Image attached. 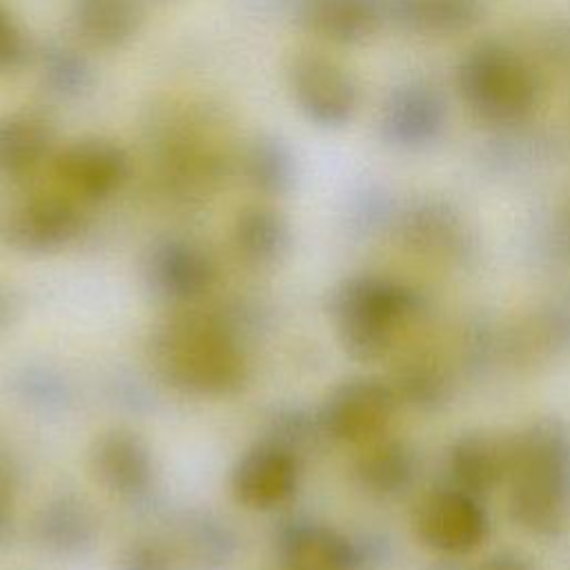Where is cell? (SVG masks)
<instances>
[{
  "label": "cell",
  "mask_w": 570,
  "mask_h": 570,
  "mask_svg": "<svg viewBox=\"0 0 570 570\" xmlns=\"http://www.w3.org/2000/svg\"><path fill=\"white\" fill-rule=\"evenodd\" d=\"M292 171V156L285 142H281L278 138L261 136L247 149L245 174L256 189L265 194H281L289 187Z\"/></svg>",
  "instance_id": "19"
},
{
  "label": "cell",
  "mask_w": 570,
  "mask_h": 570,
  "mask_svg": "<svg viewBox=\"0 0 570 570\" xmlns=\"http://www.w3.org/2000/svg\"><path fill=\"white\" fill-rule=\"evenodd\" d=\"M53 169L58 180L76 196L105 198L127 178L129 158L118 142L87 136L62 147Z\"/></svg>",
  "instance_id": "8"
},
{
  "label": "cell",
  "mask_w": 570,
  "mask_h": 570,
  "mask_svg": "<svg viewBox=\"0 0 570 570\" xmlns=\"http://www.w3.org/2000/svg\"><path fill=\"white\" fill-rule=\"evenodd\" d=\"M53 147L51 125L33 111L0 116V174L18 178L38 169Z\"/></svg>",
  "instance_id": "11"
},
{
  "label": "cell",
  "mask_w": 570,
  "mask_h": 570,
  "mask_svg": "<svg viewBox=\"0 0 570 570\" xmlns=\"http://www.w3.org/2000/svg\"><path fill=\"white\" fill-rule=\"evenodd\" d=\"M122 570H169V563L158 548L138 546L122 561Z\"/></svg>",
  "instance_id": "24"
},
{
  "label": "cell",
  "mask_w": 570,
  "mask_h": 570,
  "mask_svg": "<svg viewBox=\"0 0 570 570\" xmlns=\"http://www.w3.org/2000/svg\"><path fill=\"white\" fill-rule=\"evenodd\" d=\"M85 76H87V67L78 58H73L69 51L56 53L53 62L49 65V78L58 89L82 87Z\"/></svg>",
  "instance_id": "23"
},
{
  "label": "cell",
  "mask_w": 570,
  "mask_h": 570,
  "mask_svg": "<svg viewBox=\"0 0 570 570\" xmlns=\"http://www.w3.org/2000/svg\"><path fill=\"white\" fill-rule=\"evenodd\" d=\"M414 20H425L428 27H461L474 16V0H412Z\"/></svg>",
  "instance_id": "21"
},
{
  "label": "cell",
  "mask_w": 570,
  "mask_h": 570,
  "mask_svg": "<svg viewBox=\"0 0 570 570\" xmlns=\"http://www.w3.org/2000/svg\"><path fill=\"white\" fill-rule=\"evenodd\" d=\"M96 468L107 485L118 492H136L149 479V456L138 439L129 434H109L96 450Z\"/></svg>",
  "instance_id": "17"
},
{
  "label": "cell",
  "mask_w": 570,
  "mask_h": 570,
  "mask_svg": "<svg viewBox=\"0 0 570 570\" xmlns=\"http://www.w3.org/2000/svg\"><path fill=\"white\" fill-rule=\"evenodd\" d=\"M287 78L296 107L314 125L341 127L358 107L356 82L332 58L312 51L298 53Z\"/></svg>",
  "instance_id": "5"
},
{
  "label": "cell",
  "mask_w": 570,
  "mask_h": 570,
  "mask_svg": "<svg viewBox=\"0 0 570 570\" xmlns=\"http://www.w3.org/2000/svg\"><path fill=\"white\" fill-rule=\"evenodd\" d=\"M488 514L474 494L452 488L430 492L416 510V532L443 554H468L488 537Z\"/></svg>",
  "instance_id": "6"
},
{
  "label": "cell",
  "mask_w": 570,
  "mask_h": 570,
  "mask_svg": "<svg viewBox=\"0 0 570 570\" xmlns=\"http://www.w3.org/2000/svg\"><path fill=\"white\" fill-rule=\"evenodd\" d=\"M163 354L169 374L196 390H223L240 374L236 347L214 325L183 323L171 327Z\"/></svg>",
  "instance_id": "4"
},
{
  "label": "cell",
  "mask_w": 570,
  "mask_h": 570,
  "mask_svg": "<svg viewBox=\"0 0 570 570\" xmlns=\"http://www.w3.org/2000/svg\"><path fill=\"white\" fill-rule=\"evenodd\" d=\"M416 314L414 294L387 278L358 276L336 292L334 316L341 338L361 361L383 358Z\"/></svg>",
  "instance_id": "2"
},
{
  "label": "cell",
  "mask_w": 570,
  "mask_h": 570,
  "mask_svg": "<svg viewBox=\"0 0 570 570\" xmlns=\"http://www.w3.org/2000/svg\"><path fill=\"white\" fill-rule=\"evenodd\" d=\"M396 410V392L381 381H352L341 385L323 412L325 430L350 443L379 439Z\"/></svg>",
  "instance_id": "7"
},
{
  "label": "cell",
  "mask_w": 570,
  "mask_h": 570,
  "mask_svg": "<svg viewBox=\"0 0 570 570\" xmlns=\"http://www.w3.org/2000/svg\"><path fill=\"white\" fill-rule=\"evenodd\" d=\"M78 212L56 196H40L24 203L11 220V238L27 249H53L78 232Z\"/></svg>",
  "instance_id": "13"
},
{
  "label": "cell",
  "mask_w": 570,
  "mask_h": 570,
  "mask_svg": "<svg viewBox=\"0 0 570 570\" xmlns=\"http://www.w3.org/2000/svg\"><path fill=\"white\" fill-rule=\"evenodd\" d=\"M234 236L245 258L267 263L283 254L287 245V225L278 212L254 205L238 214Z\"/></svg>",
  "instance_id": "18"
},
{
  "label": "cell",
  "mask_w": 570,
  "mask_h": 570,
  "mask_svg": "<svg viewBox=\"0 0 570 570\" xmlns=\"http://www.w3.org/2000/svg\"><path fill=\"white\" fill-rule=\"evenodd\" d=\"M71 22L89 47L118 49L136 36L140 9L136 0H73Z\"/></svg>",
  "instance_id": "14"
},
{
  "label": "cell",
  "mask_w": 570,
  "mask_h": 570,
  "mask_svg": "<svg viewBox=\"0 0 570 570\" xmlns=\"http://www.w3.org/2000/svg\"><path fill=\"white\" fill-rule=\"evenodd\" d=\"M476 570H534L528 559L517 552H494Z\"/></svg>",
  "instance_id": "25"
},
{
  "label": "cell",
  "mask_w": 570,
  "mask_h": 570,
  "mask_svg": "<svg viewBox=\"0 0 570 570\" xmlns=\"http://www.w3.org/2000/svg\"><path fill=\"white\" fill-rule=\"evenodd\" d=\"M412 454L399 441H385L374 445L358 465V474L363 483L372 492L392 494L401 490L412 479Z\"/></svg>",
  "instance_id": "20"
},
{
  "label": "cell",
  "mask_w": 570,
  "mask_h": 570,
  "mask_svg": "<svg viewBox=\"0 0 570 570\" xmlns=\"http://www.w3.org/2000/svg\"><path fill=\"white\" fill-rule=\"evenodd\" d=\"M510 441L488 434H465L450 450V472L456 488L483 494L508 479Z\"/></svg>",
  "instance_id": "10"
},
{
  "label": "cell",
  "mask_w": 570,
  "mask_h": 570,
  "mask_svg": "<svg viewBox=\"0 0 570 570\" xmlns=\"http://www.w3.org/2000/svg\"><path fill=\"white\" fill-rule=\"evenodd\" d=\"M510 514L528 532L550 537L570 519V439L557 421H534L510 439Z\"/></svg>",
  "instance_id": "1"
},
{
  "label": "cell",
  "mask_w": 570,
  "mask_h": 570,
  "mask_svg": "<svg viewBox=\"0 0 570 570\" xmlns=\"http://www.w3.org/2000/svg\"><path fill=\"white\" fill-rule=\"evenodd\" d=\"M352 546L330 528L298 525L285 539L287 570H352Z\"/></svg>",
  "instance_id": "15"
},
{
  "label": "cell",
  "mask_w": 570,
  "mask_h": 570,
  "mask_svg": "<svg viewBox=\"0 0 570 570\" xmlns=\"http://www.w3.org/2000/svg\"><path fill=\"white\" fill-rule=\"evenodd\" d=\"M27 56H29L27 36L20 22L13 18V13L0 2V73L22 67Z\"/></svg>",
  "instance_id": "22"
},
{
  "label": "cell",
  "mask_w": 570,
  "mask_h": 570,
  "mask_svg": "<svg viewBox=\"0 0 570 570\" xmlns=\"http://www.w3.org/2000/svg\"><path fill=\"white\" fill-rule=\"evenodd\" d=\"M151 278L165 294L187 298L209 285L212 265L196 247L174 240L156 249L151 258Z\"/></svg>",
  "instance_id": "16"
},
{
  "label": "cell",
  "mask_w": 570,
  "mask_h": 570,
  "mask_svg": "<svg viewBox=\"0 0 570 570\" xmlns=\"http://www.w3.org/2000/svg\"><path fill=\"white\" fill-rule=\"evenodd\" d=\"M461 91L488 120H519L534 100L528 67L501 47H481L461 67Z\"/></svg>",
  "instance_id": "3"
},
{
  "label": "cell",
  "mask_w": 570,
  "mask_h": 570,
  "mask_svg": "<svg viewBox=\"0 0 570 570\" xmlns=\"http://www.w3.org/2000/svg\"><path fill=\"white\" fill-rule=\"evenodd\" d=\"M296 485V463L289 452L263 445L249 452L234 472L238 501L252 508H272L287 499Z\"/></svg>",
  "instance_id": "9"
},
{
  "label": "cell",
  "mask_w": 570,
  "mask_h": 570,
  "mask_svg": "<svg viewBox=\"0 0 570 570\" xmlns=\"http://www.w3.org/2000/svg\"><path fill=\"white\" fill-rule=\"evenodd\" d=\"M298 16L307 31L336 45L363 42L379 27L372 0H303Z\"/></svg>",
  "instance_id": "12"
}]
</instances>
